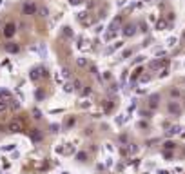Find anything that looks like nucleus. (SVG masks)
<instances>
[{
  "label": "nucleus",
  "mask_w": 185,
  "mask_h": 174,
  "mask_svg": "<svg viewBox=\"0 0 185 174\" xmlns=\"http://www.w3.org/2000/svg\"><path fill=\"white\" fill-rule=\"evenodd\" d=\"M78 65H86V60H84V58H78Z\"/></svg>",
  "instance_id": "2eb2a0df"
},
{
  "label": "nucleus",
  "mask_w": 185,
  "mask_h": 174,
  "mask_svg": "<svg viewBox=\"0 0 185 174\" xmlns=\"http://www.w3.org/2000/svg\"><path fill=\"white\" fill-rule=\"evenodd\" d=\"M6 109H7V102H2V100H0V112L6 111Z\"/></svg>",
  "instance_id": "6e6552de"
},
{
  "label": "nucleus",
  "mask_w": 185,
  "mask_h": 174,
  "mask_svg": "<svg viewBox=\"0 0 185 174\" xmlns=\"http://www.w3.org/2000/svg\"><path fill=\"white\" fill-rule=\"evenodd\" d=\"M11 107H13V109H18V107H20V103H18L17 100H11Z\"/></svg>",
  "instance_id": "9b49d317"
},
{
  "label": "nucleus",
  "mask_w": 185,
  "mask_h": 174,
  "mask_svg": "<svg viewBox=\"0 0 185 174\" xmlns=\"http://www.w3.org/2000/svg\"><path fill=\"white\" fill-rule=\"evenodd\" d=\"M69 2H71V4H80L82 0H69Z\"/></svg>",
  "instance_id": "f3484780"
},
{
  "label": "nucleus",
  "mask_w": 185,
  "mask_h": 174,
  "mask_svg": "<svg viewBox=\"0 0 185 174\" xmlns=\"http://www.w3.org/2000/svg\"><path fill=\"white\" fill-rule=\"evenodd\" d=\"M33 116H34V118L38 120V118H42V112H40L38 109H34V111H33Z\"/></svg>",
  "instance_id": "9d476101"
},
{
  "label": "nucleus",
  "mask_w": 185,
  "mask_h": 174,
  "mask_svg": "<svg viewBox=\"0 0 185 174\" xmlns=\"http://www.w3.org/2000/svg\"><path fill=\"white\" fill-rule=\"evenodd\" d=\"M22 129H24V123L20 120H11L7 123V131L9 132H22Z\"/></svg>",
  "instance_id": "f03ea898"
},
{
  "label": "nucleus",
  "mask_w": 185,
  "mask_h": 174,
  "mask_svg": "<svg viewBox=\"0 0 185 174\" xmlns=\"http://www.w3.org/2000/svg\"><path fill=\"white\" fill-rule=\"evenodd\" d=\"M6 51H7V53H18V51H20V46H18V44H15V42L6 44Z\"/></svg>",
  "instance_id": "20e7f679"
},
{
  "label": "nucleus",
  "mask_w": 185,
  "mask_h": 174,
  "mask_svg": "<svg viewBox=\"0 0 185 174\" xmlns=\"http://www.w3.org/2000/svg\"><path fill=\"white\" fill-rule=\"evenodd\" d=\"M4 34H6L7 38H11L15 34V26H13V24H7V26L4 27Z\"/></svg>",
  "instance_id": "39448f33"
},
{
  "label": "nucleus",
  "mask_w": 185,
  "mask_h": 174,
  "mask_svg": "<svg viewBox=\"0 0 185 174\" xmlns=\"http://www.w3.org/2000/svg\"><path fill=\"white\" fill-rule=\"evenodd\" d=\"M64 76L69 78V76H71V71H69V69H64Z\"/></svg>",
  "instance_id": "4468645a"
},
{
  "label": "nucleus",
  "mask_w": 185,
  "mask_h": 174,
  "mask_svg": "<svg viewBox=\"0 0 185 174\" xmlns=\"http://www.w3.org/2000/svg\"><path fill=\"white\" fill-rule=\"evenodd\" d=\"M31 78L33 80H40V78H47V71L44 67H34L31 71Z\"/></svg>",
  "instance_id": "7ed1b4c3"
},
{
  "label": "nucleus",
  "mask_w": 185,
  "mask_h": 174,
  "mask_svg": "<svg viewBox=\"0 0 185 174\" xmlns=\"http://www.w3.org/2000/svg\"><path fill=\"white\" fill-rule=\"evenodd\" d=\"M31 138H33L34 142H40V140H42V134L38 132V129H33V132H31Z\"/></svg>",
  "instance_id": "423d86ee"
},
{
  "label": "nucleus",
  "mask_w": 185,
  "mask_h": 174,
  "mask_svg": "<svg viewBox=\"0 0 185 174\" xmlns=\"http://www.w3.org/2000/svg\"><path fill=\"white\" fill-rule=\"evenodd\" d=\"M73 152H74V147H73V145H69V147L66 149V154H73Z\"/></svg>",
  "instance_id": "f8f14e48"
},
{
  "label": "nucleus",
  "mask_w": 185,
  "mask_h": 174,
  "mask_svg": "<svg viewBox=\"0 0 185 174\" xmlns=\"http://www.w3.org/2000/svg\"><path fill=\"white\" fill-rule=\"evenodd\" d=\"M76 158H78L80 161H87V154H86V152H78Z\"/></svg>",
  "instance_id": "0eeeda50"
},
{
  "label": "nucleus",
  "mask_w": 185,
  "mask_h": 174,
  "mask_svg": "<svg viewBox=\"0 0 185 174\" xmlns=\"http://www.w3.org/2000/svg\"><path fill=\"white\" fill-rule=\"evenodd\" d=\"M51 132H58V125H56V123H53V125H51Z\"/></svg>",
  "instance_id": "ddd939ff"
},
{
  "label": "nucleus",
  "mask_w": 185,
  "mask_h": 174,
  "mask_svg": "<svg viewBox=\"0 0 185 174\" xmlns=\"http://www.w3.org/2000/svg\"><path fill=\"white\" fill-rule=\"evenodd\" d=\"M47 15H49V11L46 7H40V17H47Z\"/></svg>",
  "instance_id": "1a4fd4ad"
},
{
  "label": "nucleus",
  "mask_w": 185,
  "mask_h": 174,
  "mask_svg": "<svg viewBox=\"0 0 185 174\" xmlns=\"http://www.w3.org/2000/svg\"><path fill=\"white\" fill-rule=\"evenodd\" d=\"M15 145H7V147H4V151H13Z\"/></svg>",
  "instance_id": "dca6fc26"
},
{
  "label": "nucleus",
  "mask_w": 185,
  "mask_h": 174,
  "mask_svg": "<svg viewBox=\"0 0 185 174\" xmlns=\"http://www.w3.org/2000/svg\"><path fill=\"white\" fill-rule=\"evenodd\" d=\"M22 13H24V15H27V17H31V15H36V4L31 2V0L24 2V6H22Z\"/></svg>",
  "instance_id": "f257e3e1"
}]
</instances>
